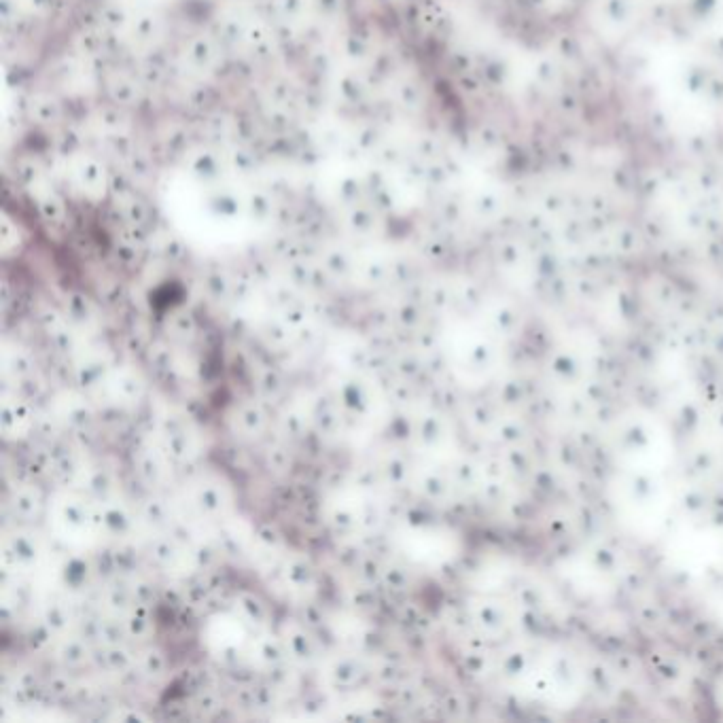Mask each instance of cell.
Returning <instances> with one entry per match:
<instances>
[{"mask_svg":"<svg viewBox=\"0 0 723 723\" xmlns=\"http://www.w3.org/2000/svg\"><path fill=\"white\" fill-rule=\"evenodd\" d=\"M123 630H126V641L134 647L153 643L157 634L155 609L136 605L128 615H123Z\"/></svg>","mask_w":723,"mask_h":723,"instance_id":"obj_38","label":"cell"},{"mask_svg":"<svg viewBox=\"0 0 723 723\" xmlns=\"http://www.w3.org/2000/svg\"><path fill=\"white\" fill-rule=\"evenodd\" d=\"M136 668L140 670V675L145 677V681H162L170 675V656L168 651L157 645V643H147L143 647H138L136 651Z\"/></svg>","mask_w":723,"mask_h":723,"instance_id":"obj_39","label":"cell"},{"mask_svg":"<svg viewBox=\"0 0 723 723\" xmlns=\"http://www.w3.org/2000/svg\"><path fill=\"white\" fill-rule=\"evenodd\" d=\"M259 335L272 350L289 352V348H295V331L282 321L278 314L268 316V319L259 325Z\"/></svg>","mask_w":723,"mask_h":723,"instance_id":"obj_47","label":"cell"},{"mask_svg":"<svg viewBox=\"0 0 723 723\" xmlns=\"http://www.w3.org/2000/svg\"><path fill=\"white\" fill-rule=\"evenodd\" d=\"M444 437V422L437 412H420L414 416V442L416 446L431 450Z\"/></svg>","mask_w":723,"mask_h":723,"instance_id":"obj_46","label":"cell"},{"mask_svg":"<svg viewBox=\"0 0 723 723\" xmlns=\"http://www.w3.org/2000/svg\"><path fill=\"white\" fill-rule=\"evenodd\" d=\"M331 391L346 420L352 422H369L378 416L380 405H386L380 382L361 372L338 374L331 384Z\"/></svg>","mask_w":723,"mask_h":723,"instance_id":"obj_4","label":"cell"},{"mask_svg":"<svg viewBox=\"0 0 723 723\" xmlns=\"http://www.w3.org/2000/svg\"><path fill=\"white\" fill-rule=\"evenodd\" d=\"M62 310L66 314V319L70 325H75L77 329H81L85 335L96 333L102 327V312L96 299H92L90 295L83 293H68L64 297Z\"/></svg>","mask_w":723,"mask_h":723,"instance_id":"obj_34","label":"cell"},{"mask_svg":"<svg viewBox=\"0 0 723 723\" xmlns=\"http://www.w3.org/2000/svg\"><path fill=\"white\" fill-rule=\"evenodd\" d=\"M145 556L151 567L168 577H189L187 548L170 533H151L145 543Z\"/></svg>","mask_w":723,"mask_h":723,"instance_id":"obj_13","label":"cell"},{"mask_svg":"<svg viewBox=\"0 0 723 723\" xmlns=\"http://www.w3.org/2000/svg\"><path fill=\"white\" fill-rule=\"evenodd\" d=\"M391 372L403 380L410 382H418L422 376L427 374L425 367V359H422L420 352L412 346V348H397L393 352V361H391Z\"/></svg>","mask_w":723,"mask_h":723,"instance_id":"obj_49","label":"cell"},{"mask_svg":"<svg viewBox=\"0 0 723 723\" xmlns=\"http://www.w3.org/2000/svg\"><path fill=\"white\" fill-rule=\"evenodd\" d=\"M51 656H54V662L60 668L79 673V670L94 664V645L73 630L56 641Z\"/></svg>","mask_w":723,"mask_h":723,"instance_id":"obj_27","label":"cell"},{"mask_svg":"<svg viewBox=\"0 0 723 723\" xmlns=\"http://www.w3.org/2000/svg\"><path fill=\"white\" fill-rule=\"evenodd\" d=\"M350 486L355 490H359L361 495H365V497L367 495H384V492H389L378 461L359 463L355 467V471H352Z\"/></svg>","mask_w":723,"mask_h":723,"instance_id":"obj_45","label":"cell"},{"mask_svg":"<svg viewBox=\"0 0 723 723\" xmlns=\"http://www.w3.org/2000/svg\"><path fill=\"white\" fill-rule=\"evenodd\" d=\"M276 427L282 435L289 439V442H299V439H304L312 431L308 399H306V403L285 401L282 405H278Z\"/></svg>","mask_w":723,"mask_h":723,"instance_id":"obj_37","label":"cell"},{"mask_svg":"<svg viewBox=\"0 0 723 723\" xmlns=\"http://www.w3.org/2000/svg\"><path fill=\"white\" fill-rule=\"evenodd\" d=\"M287 552H289V543L278 526H274L270 522L255 524L249 560L253 567L259 569L261 575L270 571Z\"/></svg>","mask_w":723,"mask_h":723,"instance_id":"obj_22","label":"cell"},{"mask_svg":"<svg viewBox=\"0 0 723 723\" xmlns=\"http://www.w3.org/2000/svg\"><path fill=\"white\" fill-rule=\"evenodd\" d=\"M117 367L113 350L107 344H90L83 348L79 357L73 359V382L81 393L94 397L109 382V376Z\"/></svg>","mask_w":723,"mask_h":723,"instance_id":"obj_8","label":"cell"},{"mask_svg":"<svg viewBox=\"0 0 723 723\" xmlns=\"http://www.w3.org/2000/svg\"><path fill=\"white\" fill-rule=\"evenodd\" d=\"M204 291L208 302L213 304H229L232 302V293H234V285L225 274H210L204 280Z\"/></svg>","mask_w":723,"mask_h":723,"instance_id":"obj_57","label":"cell"},{"mask_svg":"<svg viewBox=\"0 0 723 723\" xmlns=\"http://www.w3.org/2000/svg\"><path fill=\"white\" fill-rule=\"evenodd\" d=\"M223 560L227 558L221 552L213 533L200 535L196 541L187 545V564L191 573H219Z\"/></svg>","mask_w":723,"mask_h":723,"instance_id":"obj_36","label":"cell"},{"mask_svg":"<svg viewBox=\"0 0 723 723\" xmlns=\"http://www.w3.org/2000/svg\"><path fill=\"white\" fill-rule=\"evenodd\" d=\"M37 319H39L41 331L47 335V338H49L51 333H56L60 327H64V325L68 323L64 310H58V308H54V306H45V308L37 314Z\"/></svg>","mask_w":723,"mask_h":723,"instance_id":"obj_60","label":"cell"},{"mask_svg":"<svg viewBox=\"0 0 723 723\" xmlns=\"http://www.w3.org/2000/svg\"><path fill=\"white\" fill-rule=\"evenodd\" d=\"M136 511L140 526H145L151 533H168L179 516L174 499L162 495L160 490H147V495L136 501Z\"/></svg>","mask_w":723,"mask_h":723,"instance_id":"obj_26","label":"cell"},{"mask_svg":"<svg viewBox=\"0 0 723 723\" xmlns=\"http://www.w3.org/2000/svg\"><path fill=\"white\" fill-rule=\"evenodd\" d=\"M414 571L408 567V564L401 562L395 556H384L382 562V588L386 592H391L393 596H401L408 594L414 588Z\"/></svg>","mask_w":723,"mask_h":723,"instance_id":"obj_40","label":"cell"},{"mask_svg":"<svg viewBox=\"0 0 723 723\" xmlns=\"http://www.w3.org/2000/svg\"><path fill=\"white\" fill-rule=\"evenodd\" d=\"M166 333L172 344L176 346H191L193 342H198L200 338V325L196 321V316L191 312L183 310V312H174L168 323H166Z\"/></svg>","mask_w":723,"mask_h":723,"instance_id":"obj_48","label":"cell"},{"mask_svg":"<svg viewBox=\"0 0 723 723\" xmlns=\"http://www.w3.org/2000/svg\"><path fill=\"white\" fill-rule=\"evenodd\" d=\"M414 482H416L420 497L431 501V503H437L439 499H444V495L448 492L446 478L439 471H435V467H422L420 471L416 469Z\"/></svg>","mask_w":723,"mask_h":723,"instance_id":"obj_52","label":"cell"},{"mask_svg":"<svg viewBox=\"0 0 723 723\" xmlns=\"http://www.w3.org/2000/svg\"><path fill=\"white\" fill-rule=\"evenodd\" d=\"M75 683H77V679L73 677V673L58 666L56 673H51L45 679V692L49 698H54V700H68L70 696H73Z\"/></svg>","mask_w":723,"mask_h":723,"instance_id":"obj_55","label":"cell"},{"mask_svg":"<svg viewBox=\"0 0 723 723\" xmlns=\"http://www.w3.org/2000/svg\"><path fill=\"white\" fill-rule=\"evenodd\" d=\"M47 340H49V346L54 348L56 355H60L64 359H70V361H73L75 357H79L83 352V348L87 346V342H90L81 329H77L75 325H70V323L60 327L56 333H51Z\"/></svg>","mask_w":723,"mask_h":723,"instance_id":"obj_43","label":"cell"},{"mask_svg":"<svg viewBox=\"0 0 723 723\" xmlns=\"http://www.w3.org/2000/svg\"><path fill=\"white\" fill-rule=\"evenodd\" d=\"M149 393V382L140 369L130 363H117L113 374L109 376L104 395L109 403L119 405L121 410H134L145 401Z\"/></svg>","mask_w":723,"mask_h":723,"instance_id":"obj_14","label":"cell"},{"mask_svg":"<svg viewBox=\"0 0 723 723\" xmlns=\"http://www.w3.org/2000/svg\"><path fill=\"white\" fill-rule=\"evenodd\" d=\"M382 562H384V556L367 550L359 562V567L355 569V577L365 581V584H369V586L382 588Z\"/></svg>","mask_w":723,"mask_h":723,"instance_id":"obj_56","label":"cell"},{"mask_svg":"<svg viewBox=\"0 0 723 723\" xmlns=\"http://www.w3.org/2000/svg\"><path fill=\"white\" fill-rule=\"evenodd\" d=\"M136 651L138 647H134L128 641L121 643H111V645H98L94 647V668L100 670L102 675L109 677H121L128 670L136 668Z\"/></svg>","mask_w":723,"mask_h":723,"instance_id":"obj_31","label":"cell"},{"mask_svg":"<svg viewBox=\"0 0 723 723\" xmlns=\"http://www.w3.org/2000/svg\"><path fill=\"white\" fill-rule=\"evenodd\" d=\"M323 681L333 692H357L374 679V658L359 649H344L323 658Z\"/></svg>","mask_w":723,"mask_h":723,"instance_id":"obj_7","label":"cell"},{"mask_svg":"<svg viewBox=\"0 0 723 723\" xmlns=\"http://www.w3.org/2000/svg\"><path fill=\"white\" fill-rule=\"evenodd\" d=\"M51 537L58 539L66 548L77 545L100 543L96 501L85 497L77 488H66L54 499H49Z\"/></svg>","mask_w":723,"mask_h":723,"instance_id":"obj_1","label":"cell"},{"mask_svg":"<svg viewBox=\"0 0 723 723\" xmlns=\"http://www.w3.org/2000/svg\"><path fill=\"white\" fill-rule=\"evenodd\" d=\"M147 363L151 365V369H155L157 380L166 382L168 386H179L185 378V365H183V355L176 350V344H168V342H151L147 346Z\"/></svg>","mask_w":723,"mask_h":723,"instance_id":"obj_29","label":"cell"},{"mask_svg":"<svg viewBox=\"0 0 723 723\" xmlns=\"http://www.w3.org/2000/svg\"><path fill=\"white\" fill-rule=\"evenodd\" d=\"M280 637L285 639L289 660L297 664L302 670L319 666L325 658V645L319 639V634L312 632L306 624H302L297 617H287L285 622L278 626Z\"/></svg>","mask_w":723,"mask_h":723,"instance_id":"obj_10","label":"cell"},{"mask_svg":"<svg viewBox=\"0 0 723 723\" xmlns=\"http://www.w3.org/2000/svg\"><path fill=\"white\" fill-rule=\"evenodd\" d=\"M253 395L270 408H278L287 401L289 382L276 365L263 363L253 369Z\"/></svg>","mask_w":723,"mask_h":723,"instance_id":"obj_30","label":"cell"},{"mask_svg":"<svg viewBox=\"0 0 723 723\" xmlns=\"http://www.w3.org/2000/svg\"><path fill=\"white\" fill-rule=\"evenodd\" d=\"M215 528L213 533L215 541L219 543L221 552L225 554L227 560H238V558H249V550H251V541H253V531L255 524L249 522L242 516H227L225 520L213 524Z\"/></svg>","mask_w":723,"mask_h":723,"instance_id":"obj_23","label":"cell"},{"mask_svg":"<svg viewBox=\"0 0 723 723\" xmlns=\"http://www.w3.org/2000/svg\"><path fill=\"white\" fill-rule=\"evenodd\" d=\"M34 422H37V410L26 399H22L15 391H5L3 410H0V429L7 442H22L34 433Z\"/></svg>","mask_w":723,"mask_h":723,"instance_id":"obj_21","label":"cell"},{"mask_svg":"<svg viewBox=\"0 0 723 723\" xmlns=\"http://www.w3.org/2000/svg\"><path fill=\"white\" fill-rule=\"evenodd\" d=\"M174 467L160 442L145 439L132 452V469L147 490H162L172 480Z\"/></svg>","mask_w":723,"mask_h":723,"instance_id":"obj_11","label":"cell"},{"mask_svg":"<svg viewBox=\"0 0 723 723\" xmlns=\"http://www.w3.org/2000/svg\"><path fill=\"white\" fill-rule=\"evenodd\" d=\"M7 509L13 516L15 524H26V526H39L41 520L49 514V499L45 490L41 488V482L34 480H22L17 482L7 499Z\"/></svg>","mask_w":723,"mask_h":723,"instance_id":"obj_15","label":"cell"},{"mask_svg":"<svg viewBox=\"0 0 723 723\" xmlns=\"http://www.w3.org/2000/svg\"><path fill=\"white\" fill-rule=\"evenodd\" d=\"M77 615V603L60 588L56 592H47L37 607V617L58 639L75 630Z\"/></svg>","mask_w":723,"mask_h":723,"instance_id":"obj_24","label":"cell"},{"mask_svg":"<svg viewBox=\"0 0 723 723\" xmlns=\"http://www.w3.org/2000/svg\"><path fill=\"white\" fill-rule=\"evenodd\" d=\"M361 509L363 495L359 490L350 488L340 492L327 509V524L340 539H350L361 533Z\"/></svg>","mask_w":723,"mask_h":723,"instance_id":"obj_20","label":"cell"},{"mask_svg":"<svg viewBox=\"0 0 723 723\" xmlns=\"http://www.w3.org/2000/svg\"><path fill=\"white\" fill-rule=\"evenodd\" d=\"M185 486L187 488L185 495L181 497V503L189 507V511L176 505L183 514L196 516L204 524H217L227 516L236 514L234 490L221 475L200 471L193 475V478H189Z\"/></svg>","mask_w":723,"mask_h":723,"instance_id":"obj_2","label":"cell"},{"mask_svg":"<svg viewBox=\"0 0 723 723\" xmlns=\"http://www.w3.org/2000/svg\"><path fill=\"white\" fill-rule=\"evenodd\" d=\"M272 416L270 405L259 401L255 395L234 405L232 416H229V427L232 433L242 442H261L270 431Z\"/></svg>","mask_w":723,"mask_h":723,"instance_id":"obj_17","label":"cell"},{"mask_svg":"<svg viewBox=\"0 0 723 723\" xmlns=\"http://www.w3.org/2000/svg\"><path fill=\"white\" fill-rule=\"evenodd\" d=\"M308 412H310L312 431L321 439H325V442H333V439L342 437L344 425L348 420L340 408L338 399H335L331 386L329 389L316 391L314 395L308 397Z\"/></svg>","mask_w":723,"mask_h":723,"instance_id":"obj_18","label":"cell"},{"mask_svg":"<svg viewBox=\"0 0 723 723\" xmlns=\"http://www.w3.org/2000/svg\"><path fill=\"white\" fill-rule=\"evenodd\" d=\"M193 707H196L204 717H213L223 709V698L219 696V692L213 690V687L202 685L196 696H193Z\"/></svg>","mask_w":723,"mask_h":723,"instance_id":"obj_59","label":"cell"},{"mask_svg":"<svg viewBox=\"0 0 723 723\" xmlns=\"http://www.w3.org/2000/svg\"><path fill=\"white\" fill-rule=\"evenodd\" d=\"M77 490L92 501H109L121 495V480L113 467L104 463H87Z\"/></svg>","mask_w":723,"mask_h":723,"instance_id":"obj_28","label":"cell"},{"mask_svg":"<svg viewBox=\"0 0 723 723\" xmlns=\"http://www.w3.org/2000/svg\"><path fill=\"white\" fill-rule=\"evenodd\" d=\"M96 514L102 541H128L140 526L136 505H130L121 495L109 501H96Z\"/></svg>","mask_w":723,"mask_h":723,"instance_id":"obj_12","label":"cell"},{"mask_svg":"<svg viewBox=\"0 0 723 723\" xmlns=\"http://www.w3.org/2000/svg\"><path fill=\"white\" fill-rule=\"evenodd\" d=\"M263 465L276 478H285L293 469V454L285 444H270L263 452Z\"/></svg>","mask_w":723,"mask_h":723,"instance_id":"obj_54","label":"cell"},{"mask_svg":"<svg viewBox=\"0 0 723 723\" xmlns=\"http://www.w3.org/2000/svg\"><path fill=\"white\" fill-rule=\"evenodd\" d=\"M130 581H132L136 605L155 609L162 603V584H157V581H153L149 575L140 573V575L132 577Z\"/></svg>","mask_w":723,"mask_h":723,"instance_id":"obj_53","label":"cell"},{"mask_svg":"<svg viewBox=\"0 0 723 723\" xmlns=\"http://www.w3.org/2000/svg\"><path fill=\"white\" fill-rule=\"evenodd\" d=\"M49 541L37 526L13 524L3 539V569L15 575H37L49 558Z\"/></svg>","mask_w":723,"mask_h":723,"instance_id":"obj_3","label":"cell"},{"mask_svg":"<svg viewBox=\"0 0 723 723\" xmlns=\"http://www.w3.org/2000/svg\"><path fill=\"white\" fill-rule=\"evenodd\" d=\"M380 588L376 586H369L365 584V581L357 579V584H352L348 590H346V605L350 607L352 613H359V615H367L378 609L380 605V594H378Z\"/></svg>","mask_w":723,"mask_h":723,"instance_id":"obj_51","label":"cell"},{"mask_svg":"<svg viewBox=\"0 0 723 723\" xmlns=\"http://www.w3.org/2000/svg\"><path fill=\"white\" fill-rule=\"evenodd\" d=\"M263 577H266L268 584H272V581L280 584L282 590H285L295 603L314 598L321 581L316 562L308 554L295 550H289L270 571L263 573Z\"/></svg>","mask_w":723,"mask_h":723,"instance_id":"obj_6","label":"cell"},{"mask_svg":"<svg viewBox=\"0 0 723 723\" xmlns=\"http://www.w3.org/2000/svg\"><path fill=\"white\" fill-rule=\"evenodd\" d=\"M229 609H232L238 620L251 630V634L272 628L274 622L272 605L255 590L242 588L234 592L232 601H229Z\"/></svg>","mask_w":723,"mask_h":723,"instance_id":"obj_25","label":"cell"},{"mask_svg":"<svg viewBox=\"0 0 723 723\" xmlns=\"http://www.w3.org/2000/svg\"><path fill=\"white\" fill-rule=\"evenodd\" d=\"M263 679H266L282 698H285L289 694L299 692V687H302V668L289 660L263 670Z\"/></svg>","mask_w":723,"mask_h":723,"instance_id":"obj_44","label":"cell"},{"mask_svg":"<svg viewBox=\"0 0 723 723\" xmlns=\"http://www.w3.org/2000/svg\"><path fill=\"white\" fill-rule=\"evenodd\" d=\"M49 458H51V480L62 488H79L81 478L85 473V458L83 450L68 437H58L54 442L47 444Z\"/></svg>","mask_w":723,"mask_h":723,"instance_id":"obj_16","label":"cell"},{"mask_svg":"<svg viewBox=\"0 0 723 723\" xmlns=\"http://www.w3.org/2000/svg\"><path fill=\"white\" fill-rule=\"evenodd\" d=\"M380 471L384 475V482L389 492H399L405 490L412 482H414V465L412 458L408 456L401 446H391L386 450L380 458H378Z\"/></svg>","mask_w":723,"mask_h":723,"instance_id":"obj_33","label":"cell"},{"mask_svg":"<svg viewBox=\"0 0 723 723\" xmlns=\"http://www.w3.org/2000/svg\"><path fill=\"white\" fill-rule=\"evenodd\" d=\"M395 316V329L397 333H410L416 335L425 327V310L414 299H403L397 306H393Z\"/></svg>","mask_w":723,"mask_h":723,"instance_id":"obj_50","label":"cell"},{"mask_svg":"<svg viewBox=\"0 0 723 723\" xmlns=\"http://www.w3.org/2000/svg\"><path fill=\"white\" fill-rule=\"evenodd\" d=\"M295 617L302 624H306L312 632L319 634L321 641L329 639L333 645H338V641H335V634H333V626H331V615L325 611V607H321L319 603H316L314 598H308V601H299Z\"/></svg>","mask_w":723,"mask_h":723,"instance_id":"obj_41","label":"cell"},{"mask_svg":"<svg viewBox=\"0 0 723 723\" xmlns=\"http://www.w3.org/2000/svg\"><path fill=\"white\" fill-rule=\"evenodd\" d=\"M51 408H54L56 416L60 418L62 427L73 435L90 433L96 425V420L100 418L98 410L94 408V403L87 399V395L81 393L79 389L70 391V393L68 391L62 393L54 401V405H51Z\"/></svg>","mask_w":723,"mask_h":723,"instance_id":"obj_19","label":"cell"},{"mask_svg":"<svg viewBox=\"0 0 723 723\" xmlns=\"http://www.w3.org/2000/svg\"><path fill=\"white\" fill-rule=\"evenodd\" d=\"M98 598L102 611L113 613L117 617L128 615L136 607L132 581L128 577H113L102 581L98 588Z\"/></svg>","mask_w":723,"mask_h":723,"instance_id":"obj_35","label":"cell"},{"mask_svg":"<svg viewBox=\"0 0 723 723\" xmlns=\"http://www.w3.org/2000/svg\"><path fill=\"white\" fill-rule=\"evenodd\" d=\"M157 442L170 456L176 467H191L200 463L202 456V439L193 422L176 410H164L157 416Z\"/></svg>","mask_w":723,"mask_h":723,"instance_id":"obj_5","label":"cell"},{"mask_svg":"<svg viewBox=\"0 0 723 723\" xmlns=\"http://www.w3.org/2000/svg\"><path fill=\"white\" fill-rule=\"evenodd\" d=\"M5 378L20 382L32 374H37V359H34L32 350L15 342L13 346H5Z\"/></svg>","mask_w":723,"mask_h":723,"instance_id":"obj_42","label":"cell"},{"mask_svg":"<svg viewBox=\"0 0 723 723\" xmlns=\"http://www.w3.org/2000/svg\"><path fill=\"white\" fill-rule=\"evenodd\" d=\"M249 658H253V662H257L261 673L272 666L282 664V662H289V651H287L285 639L280 637L278 628L276 630L268 628V630L251 634Z\"/></svg>","mask_w":723,"mask_h":723,"instance_id":"obj_32","label":"cell"},{"mask_svg":"<svg viewBox=\"0 0 723 723\" xmlns=\"http://www.w3.org/2000/svg\"><path fill=\"white\" fill-rule=\"evenodd\" d=\"M102 584L96 564L90 552H77L68 550L56 569V588L66 592L73 601H83V598L92 596Z\"/></svg>","mask_w":723,"mask_h":723,"instance_id":"obj_9","label":"cell"},{"mask_svg":"<svg viewBox=\"0 0 723 723\" xmlns=\"http://www.w3.org/2000/svg\"><path fill=\"white\" fill-rule=\"evenodd\" d=\"M26 641H28V645H30L34 651H39V654H45V651L54 649L58 637L37 617V620H34V624L28 626Z\"/></svg>","mask_w":723,"mask_h":723,"instance_id":"obj_58","label":"cell"}]
</instances>
